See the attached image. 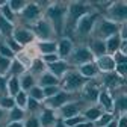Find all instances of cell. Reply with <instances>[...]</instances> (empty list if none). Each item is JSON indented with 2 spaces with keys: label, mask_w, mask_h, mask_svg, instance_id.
Here are the masks:
<instances>
[{
  "label": "cell",
  "mask_w": 127,
  "mask_h": 127,
  "mask_svg": "<svg viewBox=\"0 0 127 127\" xmlns=\"http://www.w3.org/2000/svg\"><path fill=\"white\" fill-rule=\"evenodd\" d=\"M67 6H68V3H64V2H50V3H47V8L44 9L42 17L52 24L56 36H64Z\"/></svg>",
  "instance_id": "cell-1"
},
{
  "label": "cell",
  "mask_w": 127,
  "mask_h": 127,
  "mask_svg": "<svg viewBox=\"0 0 127 127\" xmlns=\"http://www.w3.org/2000/svg\"><path fill=\"white\" fill-rule=\"evenodd\" d=\"M97 11L94 9V5L86 2H68L67 6V17H65V27H64V35L73 33L76 23L80 20L85 14Z\"/></svg>",
  "instance_id": "cell-2"
},
{
  "label": "cell",
  "mask_w": 127,
  "mask_h": 127,
  "mask_svg": "<svg viewBox=\"0 0 127 127\" xmlns=\"http://www.w3.org/2000/svg\"><path fill=\"white\" fill-rule=\"evenodd\" d=\"M100 15H101L100 11H92V12L85 14L74 26L73 33L76 35V38L82 39V41H88L91 38V35H92L94 26H95V23H97V20L100 18Z\"/></svg>",
  "instance_id": "cell-3"
},
{
  "label": "cell",
  "mask_w": 127,
  "mask_h": 127,
  "mask_svg": "<svg viewBox=\"0 0 127 127\" xmlns=\"http://www.w3.org/2000/svg\"><path fill=\"white\" fill-rule=\"evenodd\" d=\"M44 14V9H42V5L38 3V2H27L24 9L17 15V21L18 26H26V27H30L35 21H38Z\"/></svg>",
  "instance_id": "cell-4"
},
{
  "label": "cell",
  "mask_w": 127,
  "mask_h": 127,
  "mask_svg": "<svg viewBox=\"0 0 127 127\" xmlns=\"http://www.w3.org/2000/svg\"><path fill=\"white\" fill-rule=\"evenodd\" d=\"M120 27H121V24H117L114 21L107 20L106 17H103V15H100V18L97 20V23H95V26H94L91 38L104 41V39H107L110 36L117 35L120 32Z\"/></svg>",
  "instance_id": "cell-5"
},
{
  "label": "cell",
  "mask_w": 127,
  "mask_h": 127,
  "mask_svg": "<svg viewBox=\"0 0 127 127\" xmlns=\"http://www.w3.org/2000/svg\"><path fill=\"white\" fill-rule=\"evenodd\" d=\"M88 80H85V79L79 74L76 70H71L68 71L65 76H64L61 80H59V86L62 91H67L70 94H77V92H80V89L85 86Z\"/></svg>",
  "instance_id": "cell-6"
},
{
  "label": "cell",
  "mask_w": 127,
  "mask_h": 127,
  "mask_svg": "<svg viewBox=\"0 0 127 127\" xmlns=\"http://www.w3.org/2000/svg\"><path fill=\"white\" fill-rule=\"evenodd\" d=\"M107 20L114 21L117 24H126L127 21V3L120 0V2H109L106 9H104V15Z\"/></svg>",
  "instance_id": "cell-7"
},
{
  "label": "cell",
  "mask_w": 127,
  "mask_h": 127,
  "mask_svg": "<svg viewBox=\"0 0 127 127\" xmlns=\"http://www.w3.org/2000/svg\"><path fill=\"white\" fill-rule=\"evenodd\" d=\"M91 61H94L92 53L89 52L88 45H86L85 42H80V44L74 45V49H73L71 55H70L68 59H67V64H68L71 68L76 70L77 67L83 65V64H86V62H91Z\"/></svg>",
  "instance_id": "cell-8"
},
{
  "label": "cell",
  "mask_w": 127,
  "mask_h": 127,
  "mask_svg": "<svg viewBox=\"0 0 127 127\" xmlns=\"http://www.w3.org/2000/svg\"><path fill=\"white\" fill-rule=\"evenodd\" d=\"M29 29L32 30V33L35 35L36 41H52V39H56L55 29L52 27V24L47 21L44 17H41L38 21H35Z\"/></svg>",
  "instance_id": "cell-9"
},
{
  "label": "cell",
  "mask_w": 127,
  "mask_h": 127,
  "mask_svg": "<svg viewBox=\"0 0 127 127\" xmlns=\"http://www.w3.org/2000/svg\"><path fill=\"white\" fill-rule=\"evenodd\" d=\"M73 100H76V95L74 94H70V92H67V91H59V92H56L53 97H50V98H45L44 101H42V106L44 107H47V109H52V110H56L58 109H61L64 104H67V103H70V101H73Z\"/></svg>",
  "instance_id": "cell-10"
},
{
  "label": "cell",
  "mask_w": 127,
  "mask_h": 127,
  "mask_svg": "<svg viewBox=\"0 0 127 127\" xmlns=\"http://www.w3.org/2000/svg\"><path fill=\"white\" fill-rule=\"evenodd\" d=\"M100 89H101V85L98 82V77L92 79V80H88L85 83V86L80 89L82 101L89 103V104H95V103H97V97H98Z\"/></svg>",
  "instance_id": "cell-11"
},
{
  "label": "cell",
  "mask_w": 127,
  "mask_h": 127,
  "mask_svg": "<svg viewBox=\"0 0 127 127\" xmlns=\"http://www.w3.org/2000/svg\"><path fill=\"white\" fill-rule=\"evenodd\" d=\"M15 41H17L23 49L24 47H29V45H32V44H35L36 42V38H35V35L32 33V30L29 29V27H26V26H17L15 24V27H14V32H12V35H11Z\"/></svg>",
  "instance_id": "cell-12"
},
{
  "label": "cell",
  "mask_w": 127,
  "mask_h": 127,
  "mask_svg": "<svg viewBox=\"0 0 127 127\" xmlns=\"http://www.w3.org/2000/svg\"><path fill=\"white\" fill-rule=\"evenodd\" d=\"M83 109H85V101H82V100L80 101H79V100H73V101H70L67 104H64L61 109H58L56 110V115L61 120H68L71 117H76L79 114H82Z\"/></svg>",
  "instance_id": "cell-13"
},
{
  "label": "cell",
  "mask_w": 127,
  "mask_h": 127,
  "mask_svg": "<svg viewBox=\"0 0 127 127\" xmlns=\"http://www.w3.org/2000/svg\"><path fill=\"white\" fill-rule=\"evenodd\" d=\"M98 82H100L101 88H104L107 91H115V89H120V88H124L126 86V79H121L114 71L112 73L100 74L98 76Z\"/></svg>",
  "instance_id": "cell-14"
},
{
  "label": "cell",
  "mask_w": 127,
  "mask_h": 127,
  "mask_svg": "<svg viewBox=\"0 0 127 127\" xmlns=\"http://www.w3.org/2000/svg\"><path fill=\"white\" fill-rule=\"evenodd\" d=\"M74 41L70 36H61L56 41V55L61 61H67L74 49Z\"/></svg>",
  "instance_id": "cell-15"
},
{
  "label": "cell",
  "mask_w": 127,
  "mask_h": 127,
  "mask_svg": "<svg viewBox=\"0 0 127 127\" xmlns=\"http://www.w3.org/2000/svg\"><path fill=\"white\" fill-rule=\"evenodd\" d=\"M97 104L103 112H110L114 114V95L110 94V91L101 88L98 92V97H97Z\"/></svg>",
  "instance_id": "cell-16"
},
{
  "label": "cell",
  "mask_w": 127,
  "mask_h": 127,
  "mask_svg": "<svg viewBox=\"0 0 127 127\" xmlns=\"http://www.w3.org/2000/svg\"><path fill=\"white\" fill-rule=\"evenodd\" d=\"M47 67V71L49 73H52L56 79H61L65 76L68 71H71V70H74V68H71L68 64H67V61H56V62H53V64H50V65H45Z\"/></svg>",
  "instance_id": "cell-17"
},
{
  "label": "cell",
  "mask_w": 127,
  "mask_h": 127,
  "mask_svg": "<svg viewBox=\"0 0 127 127\" xmlns=\"http://www.w3.org/2000/svg\"><path fill=\"white\" fill-rule=\"evenodd\" d=\"M76 71L80 74V76L85 79V80H92V79H97V77L100 76L98 68H97V65H95V62H94V61L86 62V64H83V65L77 67Z\"/></svg>",
  "instance_id": "cell-18"
},
{
  "label": "cell",
  "mask_w": 127,
  "mask_h": 127,
  "mask_svg": "<svg viewBox=\"0 0 127 127\" xmlns=\"http://www.w3.org/2000/svg\"><path fill=\"white\" fill-rule=\"evenodd\" d=\"M94 62H95V65H97L100 74L112 73L115 70V62H114V58L110 56V55H103L100 58H95Z\"/></svg>",
  "instance_id": "cell-19"
},
{
  "label": "cell",
  "mask_w": 127,
  "mask_h": 127,
  "mask_svg": "<svg viewBox=\"0 0 127 127\" xmlns=\"http://www.w3.org/2000/svg\"><path fill=\"white\" fill-rule=\"evenodd\" d=\"M38 120H39L41 127H53V124L58 120V115H56L55 110L47 109V107L42 106V109L38 112Z\"/></svg>",
  "instance_id": "cell-20"
},
{
  "label": "cell",
  "mask_w": 127,
  "mask_h": 127,
  "mask_svg": "<svg viewBox=\"0 0 127 127\" xmlns=\"http://www.w3.org/2000/svg\"><path fill=\"white\" fill-rule=\"evenodd\" d=\"M86 45H88L89 52L92 53L94 59H95V58H100V56H103V55H107V53H106V47H104V41H101V39L89 38Z\"/></svg>",
  "instance_id": "cell-21"
},
{
  "label": "cell",
  "mask_w": 127,
  "mask_h": 127,
  "mask_svg": "<svg viewBox=\"0 0 127 127\" xmlns=\"http://www.w3.org/2000/svg\"><path fill=\"white\" fill-rule=\"evenodd\" d=\"M103 114V110L97 106V104H89V106H85V109L82 110V117L86 120V121H91V123H95Z\"/></svg>",
  "instance_id": "cell-22"
},
{
  "label": "cell",
  "mask_w": 127,
  "mask_h": 127,
  "mask_svg": "<svg viewBox=\"0 0 127 127\" xmlns=\"http://www.w3.org/2000/svg\"><path fill=\"white\" fill-rule=\"evenodd\" d=\"M35 47H36V52H38L39 56L56 53V39H52V41H36Z\"/></svg>",
  "instance_id": "cell-23"
},
{
  "label": "cell",
  "mask_w": 127,
  "mask_h": 127,
  "mask_svg": "<svg viewBox=\"0 0 127 127\" xmlns=\"http://www.w3.org/2000/svg\"><path fill=\"white\" fill-rule=\"evenodd\" d=\"M36 85L41 86V88H45V86H58L59 85V79H56L52 73L45 71V73H42L36 79Z\"/></svg>",
  "instance_id": "cell-24"
},
{
  "label": "cell",
  "mask_w": 127,
  "mask_h": 127,
  "mask_svg": "<svg viewBox=\"0 0 127 127\" xmlns=\"http://www.w3.org/2000/svg\"><path fill=\"white\" fill-rule=\"evenodd\" d=\"M20 91H21L20 79L15 77V76H8V80H6V95H9V97H15Z\"/></svg>",
  "instance_id": "cell-25"
},
{
  "label": "cell",
  "mask_w": 127,
  "mask_h": 127,
  "mask_svg": "<svg viewBox=\"0 0 127 127\" xmlns=\"http://www.w3.org/2000/svg\"><path fill=\"white\" fill-rule=\"evenodd\" d=\"M121 41H123V39L120 38V35H118V33H117V35H114V36H110V38H107V39H104V47H106V53L112 56V55H114L115 52H118Z\"/></svg>",
  "instance_id": "cell-26"
},
{
  "label": "cell",
  "mask_w": 127,
  "mask_h": 127,
  "mask_svg": "<svg viewBox=\"0 0 127 127\" xmlns=\"http://www.w3.org/2000/svg\"><path fill=\"white\" fill-rule=\"evenodd\" d=\"M47 71V67H45V64L39 59V56L38 58H35L33 59V62H32V65L29 67V70H27V73H30L33 77H39L42 73H45Z\"/></svg>",
  "instance_id": "cell-27"
},
{
  "label": "cell",
  "mask_w": 127,
  "mask_h": 127,
  "mask_svg": "<svg viewBox=\"0 0 127 127\" xmlns=\"http://www.w3.org/2000/svg\"><path fill=\"white\" fill-rule=\"evenodd\" d=\"M26 117H27V112L24 109H21V107H17V106H14L11 110L6 112L8 123H11V121H24Z\"/></svg>",
  "instance_id": "cell-28"
},
{
  "label": "cell",
  "mask_w": 127,
  "mask_h": 127,
  "mask_svg": "<svg viewBox=\"0 0 127 127\" xmlns=\"http://www.w3.org/2000/svg\"><path fill=\"white\" fill-rule=\"evenodd\" d=\"M20 79V86H21V91H29L30 88H33L35 85H36V77H33L30 73H24L23 76H20L18 77Z\"/></svg>",
  "instance_id": "cell-29"
},
{
  "label": "cell",
  "mask_w": 127,
  "mask_h": 127,
  "mask_svg": "<svg viewBox=\"0 0 127 127\" xmlns=\"http://www.w3.org/2000/svg\"><path fill=\"white\" fill-rule=\"evenodd\" d=\"M14 27L15 24L8 21L6 18H3L2 15H0V38H8L12 35V32H14Z\"/></svg>",
  "instance_id": "cell-30"
},
{
  "label": "cell",
  "mask_w": 127,
  "mask_h": 127,
  "mask_svg": "<svg viewBox=\"0 0 127 127\" xmlns=\"http://www.w3.org/2000/svg\"><path fill=\"white\" fill-rule=\"evenodd\" d=\"M14 59H17V61L21 64V65L26 68V71H27V70H29V67L32 65V62H33V58H32V56H30V55H29L24 49H23L20 53L15 55V58H14Z\"/></svg>",
  "instance_id": "cell-31"
},
{
  "label": "cell",
  "mask_w": 127,
  "mask_h": 127,
  "mask_svg": "<svg viewBox=\"0 0 127 127\" xmlns=\"http://www.w3.org/2000/svg\"><path fill=\"white\" fill-rule=\"evenodd\" d=\"M26 73V68L21 65V64L17 61V59H12L11 62V67H9V71H8V76H15V77H20Z\"/></svg>",
  "instance_id": "cell-32"
},
{
  "label": "cell",
  "mask_w": 127,
  "mask_h": 127,
  "mask_svg": "<svg viewBox=\"0 0 127 127\" xmlns=\"http://www.w3.org/2000/svg\"><path fill=\"white\" fill-rule=\"evenodd\" d=\"M42 109V103L33 100V98H27V104H26V112L29 115H38V112Z\"/></svg>",
  "instance_id": "cell-33"
},
{
  "label": "cell",
  "mask_w": 127,
  "mask_h": 127,
  "mask_svg": "<svg viewBox=\"0 0 127 127\" xmlns=\"http://www.w3.org/2000/svg\"><path fill=\"white\" fill-rule=\"evenodd\" d=\"M27 95H29L30 98H33V100L39 101V103H42V101H44V94H42V88H41V86H38V85H35L33 88H30V89L27 91Z\"/></svg>",
  "instance_id": "cell-34"
},
{
  "label": "cell",
  "mask_w": 127,
  "mask_h": 127,
  "mask_svg": "<svg viewBox=\"0 0 127 127\" xmlns=\"http://www.w3.org/2000/svg\"><path fill=\"white\" fill-rule=\"evenodd\" d=\"M27 98H29V95L26 91H20L17 95L14 97V101H15V106L17 107H21L26 110V104H27Z\"/></svg>",
  "instance_id": "cell-35"
},
{
  "label": "cell",
  "mask_w": 127,
  "mask_h": 127,
  "mask_svg": "<svg viewBox=\"0 0 127 127\" xmlns=\"http://www.w3.org/2000/svg\"><path fill=\"white\" fill-rule=\"evenodd\" d=\"M26 3H27V2H23V0H8V6L11 8V11H12L15 15H18V14L24 9Z\"/></svg>",
  "instance_id": "cell-36"
},
{
  "label": "cell",
  "mask_w": 127,
  "mask_h": 127,
  "mask_svg": "<svg viewBox=\"0 0 127 127\" xmlns=\"http://www.w3.org/2000/svg\"><path fill=\"white\" fill-rule=\"evenodd\" d=\"M114 117H115V114L103 112V114H101V117L94 123V126H95V127H106V126L110 123V120H114Z\"/></svg>",
  "instance_id": "cell-37"
},
{
  "label": "cell",
  "mask_w": 127,
  "mask_h": 127,
  "mask_svg": "<svg viewBox=\"0 0 127 127\" xmlns=\"http://www.w3.org/2000/svg\"><path fill=\"white\" fill-rule=\"evenodd\" d=\"M15 106V101H14V97H9V95H0V107L3 110H11L12 107Z\"/></svg>",
  "instance_id": "cell-38"
},
{
  "label": "cell",
  "mask_w": 127,
  "mask_h": 127,
  "mask_svg": "<svg viewBox=\"0 0 127 127\" xmlns=\"http://www.w3.org/2000/svg\"><path fill=\"white\" fill-rule=\"evenodd\" d=\"M2 39H3V42H5V44L9 47V49H11V50H12L15 55H17V53H20V52L23 50V47H21V45H20L17 41H15L12 36H8V38H2Z\"/></svg>",
  "instance_id": "cell-39"
},
{
  "label": "cell",
  "mask_w": 127,
  "mask_h": 127,
  "mask_svg": "<svg viewBox=\"0 0 127 127\" xmlns=\"http://www.w3.org/2000/svg\"><path fill=\"white\" fill-rule=\"evenodd\" d=\"M0 56H3V58H6V59H11V61L15 58V53L3 42V39H0Z\"/></svg>",
  "instance_id": "cell-40"
},
{
  "label": "cell",
  "mask_w": 127,
  "mask_h": 127,
  "mask_svg": "<svg viewBox=\"0 0 127 127\" xmlns=\"http://www.w3.org/2000/svg\"><path fill=\"white\" fill-rule=\"evenodd\" d=\"M11 59H6L3 56H0V76L3 77H8V71H9V67H11Z\"/></svg>",
  "instance_id": "cell-41"
},
{
  "label": "cell",
  "mask_w": 127,
  "mask_h": 127,
  "mask_svg": "<svg viewBox=\"0 0 127 127\" xmlns=\"http://www.w3.org/2000/svg\"><path fill=\"white\" fill-rule=\"evenodd\" d=\"M83 121H86V120L82 117V114H79V115H76V117H71V118H68V120H64V123L67 124V127H76L77 124H80V123H83Z\"/></svg>",
  "instance_id": "cell-42"
},
{
  "label": "cell",
  "mask_w": 127,
  "mask_h": 127,
  "mask_svg": "<svg viewBox=\"0 0 127 127\" xmlns=\"http://www.w3.org/2000/svg\"><path fill=\"white\" fill-rule=\"evenodd\" d=\"M23 123H24V127H41L38 115H27Z\"/></svg>",
  "instance_id": "cell-43"
},
{
  "label": "cell",
  "mask_w": 127,
  "mask_h": 127,
  "mask_svg": "<svg viewBox=\"0 0 127 127\" xmlns=\"http://www.w3.org/2000/svg\"><path fill=\"white\" fill-rule=\"evenodd\" d=\"M61 91V86L58 85V86H45V88H42V94H44V100L45 98H50V97H53V95L56 94V92H59Z\"/></svg>",
  "instance_id": "cell-44"
},
{
  "label": "cell",
  "mask_w": 127,
  "mask_h": 127,
  "mask_svg": "<svg viewBox=\"0 0 127 127\" xmlns=\"http://www.w3.org/2000/svg\"><path fill=\"white\" fill-rule=\"evenodd\" d=\"M112 58H114L115 65H127V55H124L121 52H115L112 55Z\"/></svg>",
  "instance_id": "cell-45"
},
{
  "label": "cell",
  "mask_w": 127,
  "mask_h": 127,
  "mask_svg": "<svg viewBox=\"0 0 127 127\" xmlns=\"http://www.w3.org/2000/svg\"><path fill=\"white\" fill-rule=\"evenodd\" d=\"M39 59L45 64V65H50V64H53V62H56V61H59V58H58V55L56 53H50V55H42V56H39Z\"/></svg>",
  "instance_id": "cell-46"
},
{
  "label": "cell",
  "mask_w": 127,
  "mask_h": 127,
  "mask_svg": "<svg viewBox=\"0 0 127 127\" xmlns=\"http://www.w3.org/2000/svg\"><path fill=\"white\" fill-rule=\"evenodd\" d=\"M114 73H115L117 76H120L121 79H126V74H127V65H115Z\"/></svg>",
  "instance_id": "cell-47"
},
{
  "label": "cell",
  "mask_w": 127,
  "mask_h": 127,
  "mask_svg": "<svg viewBox=\"0 0 127 127\" xmlns=\"http://www.w3.org/2000/svg\"><path fill=\"white\" fill-rule=\"evenodd\" d=\"M127 124V114L117 115V127H126Z\"/></svg>",
  "instance_id": "cell-48"
},
{
  "label": "cell",
  "mask_w": 127,
  "mask_h": 127,
  "mask_svg": "<svg viewBox=\"0 0 127 127\" xmlns=\"http://www.w3.org/2000/svg\"><path fill=\"white\" fill-rule=\"evenodd\" d=\"M6 80L8 77L0 76V95H6Z\"/></svg>",
  "instance_id": "cell-49"
},
{
  "label": "cell",
  "mask_w": 127,
  "mask_h": 127,
  "mask_svg": "<svg viewBox=\"0 0 127 127\" xmlns=\"http://www.w3.org/2000/svg\"><path fill=\"white\" fill-rule=\"evenodd\" d=\"M5 127H24V123L23 121H11V123H6Z\"/></svg>",
  "instance_id": "cell-50"
},
{
  "label": "cell",
  "mask_w": 127,
  "mask_h": 127,
  "mask_svg": "<svg viewBox=\"0 0 127 127\" xmlns=\"http://www.w3.org/2000/svg\"><path fill=\"white\" fill-rule=\"evenodd\" d=\"M76 127H95V126H94V123H91V121H83V123H80V124H77Z\"/></svg>",
  "instance_id": "cell-51"
},
{
  "label": "cell",
  "mask_w": 127,
  "mask_h": 127,
  "mask_svg": "<svg viewBox=\"0 0 127 127\" xmlns=\"http://www.w3.org/2000/svg\"><path fill=\"white\" fill-rule=\"evenodd\" d=\"M53 127H67V124L64 123V120H61V118H58L56 120V123L53 124Z\"/></svg>",
  "instance_id": "cell-52"
},
{
  "label": "cell",
  "mask_w": 127,
  "mask_h": 127,
  "mask_svg": "<svg viewBox=\"0 0 127 127\" xmlns=\"http://www.w3.org/2000/svg\"><path fill=\"white\" fill-rule=\"evenodd\" d=\"M5 120H6V110H3L0 107V123H3Z\"/></svg>",
  "instance_id": "cell-53"
},
{
  "label": "cell",
  "mask_w": 127,
  "mask_h": 127,
  "mask_svg": "<svg viewBox=\"0 0 127 127\" xmlns=\"http://www.w3.org/2000/svg\"><path fill=\"white\" fill-rule=\"evenodd\" d=\"M106 127H117V115L114 117V120H110V123H109Z\"/></svg>",
  "instance_id": "cell-54"
},
{
  "label": "cell",
  "mask_w": 127,
  "mask_h": 127,
  "mask_svg": "<svg viewBox=\"0 0 127 127\" xmlns=\"http://www.w3.org/2000/svg\"><path fill=\"white\" fill-rule=\"evenodd\" d=\"M0 127H5V126H0Z\"/></svg>",
  "instance_id": "cell-55"
}]
</instances>
